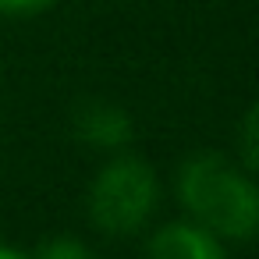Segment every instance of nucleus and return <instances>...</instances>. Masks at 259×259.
I'll list each match as a JSON object with an SVG mask.
<instances>
[{
	"label": "nucleus",
	"instance_id": "obj_1",
	"mask_svg": "<svg viewBox=\"0 0 259 259\" xmlns=\"http://www.w3.org/2000/svg\"><path fill=\"white\" fill-rule=\"evenodd\" d=\"M178 195L195 224L217 238L248 241L259 224V192L248 170L220 153H195L178 170Z\"/></svg>",
	"mask_w": 259,
	"mask_h": 259
},
{
	"label": "nucleus",
	"instance_id": "obj_2",
	"mask_svg": "<svg viewBox=\"0 0 259 259\" xmlns=\"http://www.w3.org/2000/svg\"><path fill=\"white\" fill-rule=\"evenodd\" d=\"M160 202L156 170L139 156L110 160L89 188V220L103 234H135Z\"/></svg>",
	"mask_w": 259,
	"mask_h": 259
},
{
	"label": "nucleus",
	"instance_id": "obj_3",
	"mask_svg": "<svg viewBox=\"0 0 259 259\" xmlns=\"http://www.w3.org/2000/svg\"><path fill=\"white\" fill-rule=\"evenodd\" d=\"M146 259H227L224 245L202 224H167L149 238Z\"/></svg>",
	"mask_w": 259,
	"mask_h": 259
},
{
	"label": "nucleus",
	"instance_id": "obj_4",
	"mask_svg": "<svg viewBox=\"0 0 259 259\" xmlns=\"http://www.w3.org/2000/svg\"><path fill=\"white\" fill-rule=\"evenodd\" d=\"M75 135L96 149H121L132 142V117L114 103H85L75 114Z\"/></svg>",
	"mask_w": 259,
	"mask_h": 259
},
{
	"label": "nucleus",
	"instance_id": "obj_5",
	"mask_svg": "<svg viewBox=\"0 0 259 259\" xmlns=\"http://www.w3.org/2000/svg\"><path fill=\"white\" fill-rule=\"evenodd\" d=\"M32 259H89V252H85V245L75 241V238H54V241H47Z\"/></svg>",
	"mask_w": 259,
	"mask_h": 259
},
{
	"label": "nucleus",
	"instance_id": "obj_6",
	"mask_svg": "<svg viewBox=\"0 0 259 259\" xmlns=\"http://www.w3.org/2000/svg\"><path fill=\"white\" fill-rule=\"evenodd\" d=\"M241 156H245V170L252 174L255 170V107L245 114V124H241Z\"/></svg>",
	"mask_w": 259,
	"mask_h": 259
},
{
	"label": "nucleus",
	"instance_id": "obj_7",
	"mask_svg": "<svg viewBox=\"0 0 259 259\" xmlns=\"http://www.w3.org/2000/svg\"><path fill=\"white\" fill-rule=\"evenodd\" d=\"M54 0H0V15H39Z\"/></svg>",
	"mask_w": 259,
	"mask_h": 259
},
{
	"label": "nucleus",
	"instance_id": "obj_8",
	"mask_svg": "<svg viewBox=\"0 0 259 259\" xmlns=\"http://www.w3.org/2000/svg\"><path fill=\"white\" fill-rule=\"evenodd\" d=\"M0 259H29V255H22V252H15V248H4V245H0Z\"/></svg>",
	"mask_w": 259,
	"mask_h": 259
}]
</instances>
